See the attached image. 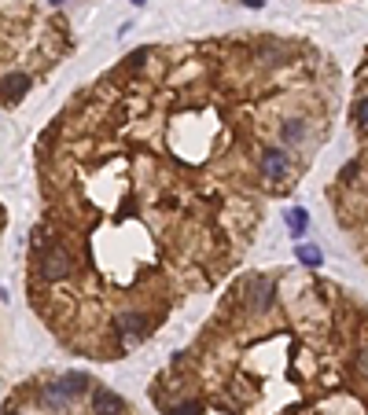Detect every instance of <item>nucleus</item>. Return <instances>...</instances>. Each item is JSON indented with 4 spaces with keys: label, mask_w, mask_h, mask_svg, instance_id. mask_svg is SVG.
<instances>
[{
    "label": "nucleus",
    "mask_w": 368,
    "mask_h": 415,
    "mask_svg": "<svg viewBox=\"0 0 368 415\" xmlns=\"http://www.w3.org/2000/svg\"><path fill=\"white\" fill-rule=\"evenodd\" d=\"M93 411L96 415H122L125 404H122L118 393H111V389H93Z\"/></svg>",
    "instance_id": "4"
},
{
    "label": "nucleus",
    "mask_w": 368,
    "mask_h": 415,
    "mask_svg": "<svg viewBox=\"0 0 368 415\" xmlns=\"http://www.w3.org/2000/svg\"><path fill=\"white\" fill-rule=\"evenodd\" d=\"M354 118H357V125L368 133V96L364 99H357V107H354Z\"/></svg>",
    "instance_id": "12"
},
{
    "label": "nucleus",
    "mask_w": 368,
    "mask_h": 415,
    "mask_svg": "<svg viewBox=\"0 0 368 415\" xmlns=\"http://www.w3.org/2000/svg\"><path fill=\"white\" fill-rule=\"evenodd\" d=\"M247 291H251V294H247V301H251V309H254V313H266L269 305H273V294H276L273 279H266V276H254Z\"/></svg>",
    "instance_id": "3"
},
{
    "label": "nucleus",
    "mask_w": 368,
    "mask_h": 415,
    "mask_svg": "<svg viewBox=\"0 0 368 415\" xmlns=\"http://www.w3.org/2000/svg\"><path fill=\"white\" fill-rule=\"evenodd\" d=\"M133 4H137V8H140V4H144V0H133Z\"/></svg>",
    "instance_id": "17"
},
{
    "label": "nucleus",
    "mask_w": 368,
    "mask_h": 415,
    "mask_svg": "<svg viewBox=\"0 0 368 415\" xmlns=\"http://www.w3.org/2000/svg\"><path fill=\"white\" fill-rule=\"evenodd\" d=\"M295 254H298V261H302V265H310V269H313V265H320V261H324V254H320L317 247H306V243H302V247H298Z\"/></svg>",
    "instance_id": "11"
},
{
    "label": "nucleus",
    "mask_w": 368,
    "mask_h": 415,
    "mask_svg": "<svg viewBox=\"0 0 368 415\" xmlns=\"http://www.w3.org/2000/svg\"><path fill=\"white\" fill-rule=\"evenodd\" d=\"M48 4H63V0H48Z\"/></svg>",
    "instance_id": "16"
},
{
    "label": "nucleus",
    "mask_w": 368,
    "mask_h": 415,
    "mask_svg": "<svg viewBox=\"0 0 368 415\" xmlns=\"http://www.w3.org/2000/svg\"><path fill=\"white\" fill-rule=\"evenodd\" d=\"M8 415H19V411H8Z\"/></svg>",
    "instance_id": "18"
},
{
    "label": "nucleus",
    "mask_w": 368,
    "mask_h": 415,
    "mask_svg": "<svg viewBox=\"0 0 368 415\" xmlns=\"http://www.w3.org/2000/svg\"><path fill=\"white\" fill-rule=\"evenodd\" d=\"M147 331H151V323H147L144 313H122L118 316V335H122V342H140Z\"/></svg>",
    "instance_id": "2"
},
{
    "label": "nucleus",
    "mask_w": 368,
    "mask_h": 415,
    "mask_svg": "<svg viewBox=\"0 0 368 415\" xmlns=\"http://www.w3.org/2000/svg\"><path fill=\"white\" fill-rule=\"evenodd\" d=\"M262 173H266L269 180H280V177H284V173H288V158H284V151H280V147H269L266 155H262Z\"/></svg>",
    "instance_id": "7"
},
{
    "label": "nucleus",
    "mask_w": 368,
    "mask_h": 415,
    "mask_svg": "<svg viewBox=\"0 0 368 415\" xmlns=\"http://www.w3.org/2000/svg\"><path fill=\"white\" fill-rule=\"evenodd\" d=\"M70 272H74V257L63 250V247H56V250H48L45 257H41V276H45L48 283L67 279Z\"/></svg>",
    "instance_id": "1"
},
{
    "label": "nucleus",
    "mask_w": 368,
    "mask_h": 415,
    "mask_svg": "<svg viewBox=\"0 0 368 415\" xmlns=\"http://www.w3.org/2000/svg\"><path fill=\"white\" fill-rule=\"evenodd\" d=\"M30 92V77L26 74H8L4 81H0V96H4L8 103H19Z\"/></svg>",
    "instance_id": "5"
},
{
    "label": "nucleus",
    "mask_w": 368,
    "mask_h": 415,
    "mask_svg": "<svg viewBox=\"0 0 368 415\" xmlns=\"http://www.w3.org/2000/svg\"><path fill=\"white\" fill-rule=\"evenodd\" d=\"M199 411H203V408H199L196 401H184V404H177V408H173L169 415H199Z\"/></svg>",
    "instance_id": "13"
},
{
    "label": "nucleus",
    "mask_w": 368,
    "mask_h": 415,
    "mask_svg": "<svg viewBox=\"0 0 368 415\" xmlns=\"http://www.w3.org/2000/svg\"><path fill=\"white\" fill-rule=\"evenodd\" d=\"M357 367H361V371H364V375H368V345H364V349H361V353H357Z\"/></svg>",
    "instance_id": "14"
},
{
    "label": "nucleus",
    "mask_w": 368,
    "mask_h": 415,
    "mask_svg": "<svg viewBox=\"0 0 368 415\" xmlns=\"http://www.w3.org/2000/svg\"><path fill=\"white\" fill-rule=\"evenodd\" d=\"M63 393H67V397L70 401H78L81 397V393H89V386H93V379L89 375H85V371H70V375H63L59 382H56Z\"/></svg>",
    "instance_id": "6"
},
{
    "label": "nucleus",
    "mask_w": 368,
    "mask_h": 415,
    "mask_svg": "<svg viewBox=\"0 0 368 415\" xmlns=\"http://www.w3.org/2000/svg\"><path fill=\"white\" fill-rule=\"evenodd\" d=\"M243 4H247V8H262V4H266V0H243Z\"/></svg>",
    "instance_id": "15"
},
{
    "label": "nucleus",
    "mask_w": 368,
    "mask_h": 415,
    "mask_svg": "<svg viewBox=\"0 0 368 415\" xmlns=\"http://www.w3.org/2000/svg\"><path fill=\"white\" fill-rule=\"evenodd\" d=\"M288 225H291V235H302V232L310 228V213L306 210H291L288 213Z\"/></svg>",
    "instance_id": "10"
},
{
    "label": "nucleus",
    "mask_w": 368,
    "mask_h": 415,
    "mask_svg": "<svg viewBox=\"0 0 368 415\" xmlns=\"http://www.w3.org/2000/svg\"><path fill=\"white\" fill-rule=\"evenodd\" d=\"M302 136H306V122H302V118H288L284 129H280V140H284V144H298Z\"/></svg>",
    "instance_id": "9"
},
{
    "label": "nucleus",
    "mask_w": 368,
    "mask_h": 415,
    "mask_svg": "<svg viewBox=\"0 0 368 415\" xmlns=\"http://www.w3.org/2000/svg\"><path fill=\"white\" fill-rule=\"evenodd\" d=\"M41 404H45L48 411H67L74 401H70V397H67V393H63L56 382H48L45 389H41Z\"/></svg>",
    "instance_id": "8"
}]
</instances>
